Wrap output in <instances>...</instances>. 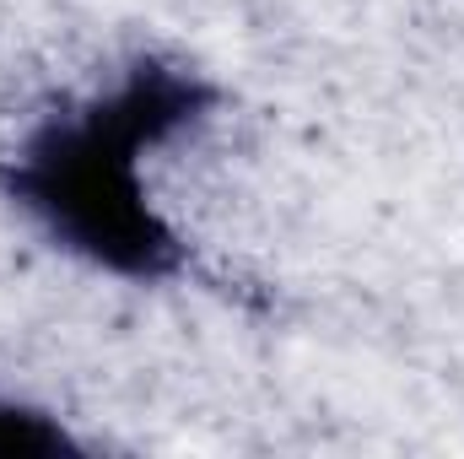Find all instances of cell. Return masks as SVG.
Here are the masks:
<instances>
[{"instance_id": "1", "label": "cell", "mask_w": 464, "mask_h": 459, "mask_svg": "<svg viewBox=\"0 0 464 459\" xmlns=\"http://www.w3.org/2000/svg\"><path fill=\"white\" fill-rule=\"evenodd\" d=\"M222 109V87L179 54H130L82 98L22 124L0 151V200L65 259L124 287H168L195 270L189 238L151 190V157Z\"/></svg>"}, {"instance_id": "2", "label": "cell", "mask_w": 464, "mask_h": 459, "mask_svg": "<svg viewBox=\"0 0 464 459\" xmlns=\"http://www.w3.org/2000/svg\"><path fill=\"white\" fill-rule=\"evenodd\" d=\"M92 449L54 405L0 384V459H82Z\"/></svg>"}]
</instances>
